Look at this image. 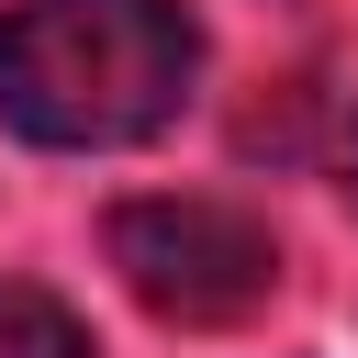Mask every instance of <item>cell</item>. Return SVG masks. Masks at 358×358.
Masks as SVG:
<instances>
[{
  "mask_svg": "<svg viewBox=\"0 0 358 358\" xmlns=\"http://www.w3.org/2000/svg\"><path fill=\"white\" fill-rule=\"evenodd\" d=\"M112 268L157 324H246L280 291V235L246 201L168 190V201H123L112 213Z\"/></svg>",
  "mask_w": 358,
  "mask_h": 358,
  "instance_id": "7a4b0ae2",
  "label": "cell"
},
{
  "mask_svg": "<svg viewBox=\"0 0 358 358\" xmlns=\"http://www.w3.org/2000/svg\"><path fill=\"white\" fill-rule=\"evenodd\" d=\"M347 190H358V145H347Z\"/></svg>",
  "mask_w": 358,
  "mask_h": 358,
  "instance_id": "277c9868",
  "label": "cell"
},
{
  "mask_svg": "<svg viewBox=\"0 0 358 358\" xmlns=\"http://www.w3.org/2000/svg\"><path fill=\"white\" fill-rule=\"evenodd\" d=\"M0 358H90V324L34 291V280H0Z\"/></svg>",
  "mask_w": 358,
  "mask_h": 358,
  "instance_id": "3957f363",
  "label": "cell"
},
{
  "mask_svg": "<svg viewBox=\"0 0 358 358\" xmlns=\"http://www.w3.org/2000/svg\"><path fill=\"white\" fill-rule=\"evenodd\" d=\"M201 78L190 0H11L0 11V123L67 157L145 145Z\"/></svg>",
  "mask_w": 358,
  "mask_h": 358,
  "instance_id": "6da1fadb",
  "label": "cell"
}]
</instances>
